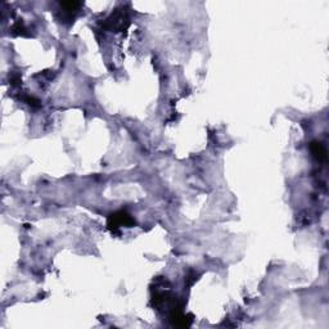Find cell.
Here are the masks:
<instances>
[{
	"mask_svg": "<svg viewBox=\"0 0 329 329\" xmlns=\"http://www.w3.org/2000/svg\"><path fill=\"white\" fill-rule=\"evenodd\" d=\"M310 149H311V153H313L314 157H315L316 160L320 161V162L326 161V149L321 143L313 142L310 144Z\"/></svg>",
	"mask_w": 329,
	"mask_h": 329,
	"instance_id": "4",
	"label": "cell"
},
{
	"mask_svg": "<svg viewBox=\"0 0 329 329\" xmlns=\"http://www.w3.org/2000/svg\"><path fill=\"white\" fill-rule=\"evenodd\" d=\"M134 224V218L125 211H119V212H115L108 216L107 225L112 230H116L121 227H133Z\"/></svg>",
	"mask_w": 329,
	"mask_h": 329,
	"instance_id": "1",
	"label": "cell"
},
{
	"mask_svg": "<svg viewBox=\"0 0 329 329\" xmlns=\"http://www.w3.org/2000/svg\"><path fill=\"white\" fill-rule=\"evenodd\" d=\"M127 25H129V18H127L126 13L122 11H117L109 18L105 19L103 26L105 29L115 30V31H121V30L126 29Z\"/></svg>",
	"mask_w": 329,
	"mask_h": 329,
	"instance_id": "2",
	"label": "cell"
},
{
	"mask_svg": "<svg viewBox=\"0 0 329 329\" xmlns=\"http://www.w3.org/2000/svg\"><path fill=\"white\" fill-rule=\"evenodd\" d=\"M24 100L27 103V104L31 105V107H40V100L36 99L35 97L26 95V97H24Z\"/></svg>",
	"mask_w": 329,
	"mask_h": 329,
	"instance_id": "5",
	"label": "cell"
},
{
	"mask_svg": "<svg viewBox=\"0 0 329 329\" xmlns=\"http://www.w3.org/2000/svg\"><path fill=\"white\" fill-rule=\"evenodd\" d=\"M62 8V21H69L72 22L76 17V14L79 13V9L82 7V3L80 2H63V3H59Z\"/></svg>",
	"mask_w": 329,
	"mask_h": 329,
	"instance_id": "3",
	"label": "cell"
}]
</instances>
